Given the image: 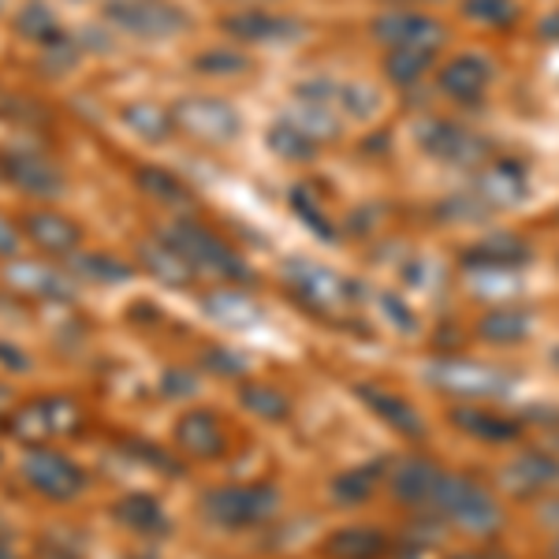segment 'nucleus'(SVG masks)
Segmentation results:
<instances>
[{"label": "nucleus", "mask_w": 559, "mask_h": 559, "mask_svg": "<svg viewBox=\"0 0 559 559\" xmlns=\"http://www.w3.org/2000/svg\"><path fill=\"white\" fill-rule=\"evenodd\" d=\"M83 426V411L68 400V395H45V400H34L15 414L12 429L20 440H31L38 444L45 437H68Z\"/></svg>", "instance_id": "nucleus-6"}, {"label": "nucleus", "mask_w": 559, "mask_h": 559, "mask_svg": "<svg viewBox=\"0 0 559 559\" xmlns=\"http://www.w3.org/2000/svg\"><path fill=\"white\" fill-rule=\"evenodd\" d=\"M205 366H210L213 373H221V377H239L242 373V358H236L231 350H221V347L205 350Z\"/></svg>", "instance_id": "nucleus-41"}, {"label": "nucleus", "mask_w": 559, "mask_h": 559, "mask_svg": "<svg viewBox=\"0 0 559 559\" xmlns=\"http://www.w3.org/2000/svg\"><path fill=\"white\" fill-rule=\"evenodd\" d=\"M205 306H210L213 318L228 321V324H242V321H254V302H247L242 295H231V292H221V295H210L205 299Z\"/></svg>", "instance_id": "nucleus-36"}, {"label": "nucleus", "mask_w": 559, "mask_h": 559, "mask_svg": "<svg viewBox=\"0 0 559 559\" xmlns=\"http://www.w3.org/2000/svg\"><path fill=\"white\" fill-rule=\"evenodd\" d=\"M440 466H432L429 459H407V463L395 471L392 477V492L407 503H429L432 500V489L440 481Z\"/></svg>", "instance_id": "nucleus-22"}, {"label": "nucleus", "mask_w": 559, "mask_h": 559, "mask_svg": "<svg viewBox=\"0 0 559 559\" xmlns=\"http://www.w3.org/2000/svg\"><path fill=\"white\" fill-rule=\"evenodd\" d=\"M373 34L388 45V52H437L444 41L440 23H432L429 15H414V12H392L381 15L373 26Z\"/></svg>", "instance_id": "nucleus-8"}, {"label": "nucleus", "mask_w": 559, "mask_h": 559, "mask_svg": "<svg viewBox=\"0 0 559 559\" xmlns=\"http://www.w3.org/2000/svg\"><path fill=\"white\" fill-rule=\"evenodd\" d=\"M452 421L463 432H471V437L489 440V444H511V440L522 437L519 421L503 418V414H496V411H485V407H459L452 414Z\"/></svg>", "instance_id": "nucleus-20"}, {"label": "nucleus", "mask_w": 559, "mask_h": 559, "mask_svg": "<svg viewBox=\"0 0 559 559\" xmlns=\"http://www.w3.org/2000/svg\"><path fill=\"white\" fill-rule=\"evenodd\" d=\"M194 68L202 75H239V71L250 68V57H242L236 49H210V52H198Z\"/></svg>", "instance_id": "nucleus-35"}, {"label": "nucleus", "mask_w": 559, "mask_h": 559, "mask_svg": "<svg viewBox=\"0 0 559 559\" xmlns=\"http://www.w3.org/2000/svg\"><path fill=\"white\" fill-rule=\"evenodd\" d=\"M112 515L123 522L128 530H134V534H142V537H160V534H168V515H165V508H160L153 496L146 492H131V496H123L120 503L112 508Z\"/></svg>", "instance_id": "nucleus-19"}, {"label": "nucleus", "mask_w": 559, "mask_h": 559, "mask_svg": "<svg viewBox=\"0 0 559 559\" xmlns=\"http://www.w3.org/2000/svg\"><path fill=\"white\" fill-rule=\"evenodd\" d=\"M176 444L183 448L187 455H198V459H213L224 452L228 437H224L221 421L213 418L210 411H191L176 421Z\"/></svg>", "instance_id": "nucleus-16"}, {"label": "nucleus", "mask_w": 559, "mask_h": 559, "mask_svg": "<svg viewBox=\"0 0 559 559\" xmlns=\"http://www.w3.org/2000/svg\"><path fill=\"white\" fill-rule=\"evenodd\" d=\"M477 194L489 198L492 205L519 202V198L526 194V173H522L519 165H511V160H500V165H492L489 173L481 176V183H477Z\"/></svg>", "instance_id": "nucleus-24"}, {"label": "nucleus", "mask_w": 559, "mask_h": 559, "mask_svg": "<svg viewBox=\"0 0 559 559\" xmlns=\"http://www.w3.org/2000/svg\"><path fill=\"white\" fill-rule=\"evenodd\" d=\"M503 481H508L519 496L540 492L559 481V459L556 455H522L508 466Z\"/></svg>", "instance_id": "nucleus-21"}, {"label": "nucleus", "mask_w": 559, "mask_h": 559, "mask_svg": "<svg viewBox=\"0 0 559 559\" xmlns=\"http://www.w3.org/2000/svg\"><path fill=\"white\" fill-rule=\"evenodd\" d=\"M292 205H295V213H299L313 231H321V236H329V224H324V213L318 210V205L310 202V194H306V187H295V191H292Z\"/></svg>", "instance_id": "nucleus-40"}, {"label": "nucleus", "mask_w": 559, "mask_h": 559, "mask_svg": "<svg viewBox=\"0 0 559 559\" xmlns=\"http://www.w3.org/2000/svg\"><path fill=\"white\" fill-rule=\"evenodd\" d=\"M466 15L477 23L500 26V23L515 20V4H511V0H466Z\"/></svg>", "instance_id": "nucleus-39"}, {"label": "nucleus", "mask_w": 559, "mask_h": 559, "mask_svg": "<svg viewBox=\"0 0 559 559\" xmlns=\"http://www.w3.org/2000/svg\"><path fill=\"white\" fill-rule=\"evenodd\" d=\"M173 120L202 142H231L239 134V112L221 97H183L173 108Z\"/></svg>", "instance_id": "nucleus-5"}, {"label": "nucleus", "mask_w": 559, "mask_h": 559, "mask_svg": "<svg viewBox=\"0 0 559 559\" xmlns=\"http://www.w3.org/2000/svg\"><path fill=\"white\" fill-rule=\"evenodd\" d=\"M139 254H142V265H146L150 273L157 276V280H165V284H187V280L194 276V269L187 265V261L179 258L165 239H157V242H142Z\"/></svg>", "instance_id": "nucleus-27"}, {"label": "nucleus", "mask_w": 559, "mask_h": 559, "mask_svg": "<svg viewBox=\"0 0 559 559\" xmlns=\"http://www.w3.org/2000/svg\"><path fill=\"white\" fill-rule=\"evenodd\" d=\"M120 116H123V123H128V128L146 142H165L168 131L176 128L173 112L160 108V105H153V102H131Z\"/></svg>", "instance_id": "nucleus-25"}, {"label": "nucleus", "mask_w": 559, "mask_h": 559, "mask_svg": "<svg viewBox=\"0 0 559 559\" xmlns=\"http://www.w3.org/2000/svg\"><path fill=\"white\" fill-rule=\"evenodd\" d=\"M530 313L522 310H489L477 324V332H481L489 344H519V340H526L530 332Z\"/></svg>", "instance_id": "nucleus-28"}, {"label": "nucleus", "mask_w": 559, "mask_h": 559, "mask_svg": "<svg viewBox=\"0 0 559 559\" xmlns=\"http://www.w3.org/2000/svg\"><path fill=\"white\" fill-rule=\"evenodd\" d=\"M269 150L280 153L284 160H310L313 150H318V139L299 120H276L269 128Z\"/></svg>", "instance_id": "nucleus-26"}, {"label": "nucleus", "mask_w": 559, "mask_h": 559, "mask_svg": "<svg viewBox=\"0 0 559 559\" xmlns=\"http://www.w3.org/2000/svg\"><path fill=\"white\" fill-rule=\"evenodd\" d=\"M23 231L31 236V242H38L41 250H49V254H64V258L75 254V247L83 242V231H79L75 221H68V216H60V213H45V210L26 213Z\"/></svg>", "instance_id": "nucleus-14"}, {"label": "nucleus", "mask_w": 559, "mask_h": 559, "mask_svg": "<svg viewBox=\"0 0 559 559\" xmlns=\"http://www.w3.org/2000/svg\"><path fill=\"white\" fill-rule=\"evenodd\" d=\"M540 34H545L548 41H559V12H552L545 23H540Z\"/></svg>", "instance_id": "nucleus-45"}, {"label": "nucleus", "mask_w": 559, "mask_h": 559, "mask_svg": "<svg viewBox=\"0 0 559 559\" xmlns=\"http://www.w3.org/2000/svg\"><path fill=\"white\" fill-rule=\"evenodd\" d=\"M41 49H45L41 68L49 71V75H64V71L75 68V60H79V45L71 41V38H64V34H60L57 41L41 45Z\"/></svg>", "instance_id": "nucleus-38"}, {"label": "nucleus", "mask_w": 559, "mask_h": 559, "mask_svg": "<svg viewBox=\"0 0 559 559\" xmlns=\"http://www.w3.org/2000/svg\"><path fill=\"white\" fill-rule=\"evenodd\" d=\"M377 489V466H366V471H350L344 477H336L332 481V496H336L340 503H362L369 500Z\"/></svg>", "instance_id": "nucleus-34"}, {"label": "nucleus", "mask_w": 559, "mask_h": 559, "mask_svg": "<svg viewBox=\"0 0 559 559\" xmlns=\"http://www.w3.org/2000/svg\"><path fill=\"white\" fill-rule=\"evenodd\" d=\"M160 388H165V395H187V392H194V377L187 373V369H168L165 373V381H160Z\"/></svg>", "instance_id": "nucleus-42"}, {"label": "nucleus", "mask_w": 559, "mask_h": 559, "mask_svg": "<svg viewBox=\"0 0 559 559\" xmlns=\"http://www.w3.org/2000/svg\"><path fill=\"white\" fill-rule=\"evenodd\" d=\"M134 559H139V556H134Z\"/></svg>", "instance_id": "nucleus-50"}, {"label": "nucleus", "mask_w": 559, "mask_h": 559, "mask_svg": "<svg viewBox=\"0 0 559 559\" xmlns=\"http://www.w3.org/2000/svg\"><path fill=\"white\" fill-rule=\"evenodd\" d=\"M287 287L295 295L313 306V310H336L350 299V284L344 276H336L332 269H321V265H306V261H295L287 269Z\"/></svg>", "instance_id": "nucleus-10"}, {"label": "nucleus", "mask_w": 559, "mask_h": 559, "mask_svg": "<svg viewBox=\"0 0 559 559\" xmlns=\"http://www.w3.org/2000/svg\"><path fill=\"white\" fill-rule=\"evenodd\" d=\"M522 261H526V250L519 242H489L466 254V269H515Z\"/></svg>", "instance_id": "nucleus-33"}, {"label": "nucleus", "mask_w": 559, "mask_h": 559, "mask_svg": "<svg viewBox=\"0 0 559 559\" xmlns=\"http://www.w3.org/2000/svg\"><path fill=\"white\" fill-rule=\"evenodd\" d=\"M0 4H4V0H0Z\"/></svg>", "instance_id": "nucleus-49"}, {"label": "nucleus", "mask_w": 559, "mask_h": 559, "mask_svg": "<svg viewBox=\"0 0 559 559\" xmlns=\"http://www.w3.org/2000/svg\"><path fill=\"white\" fill-rule=\"evenodd\" d=\"M280 508V492L273 485H224V489L205 492L202 511L210 515V522L224 530H247L258 522L273 519V511Z\"/></svg>", "instance_id": "nucleus-3"}, {"label": "nucleus", "mask_w": 559, "mask_h": 559, "mask_svg": "<svg viewBox=\"0 0 559 559\" xmlns=\"http://www.w3.org/2000/svg\"><path fill=\"white\" fill-rule=\"evenodd\" d=\"M432 381L459 395H489L503 388V381L489 366H474V362H440L432 369Z\"/></svg>", "instance_id": "nucleus-18"}, {"label": "nucleus", "mask_w": 559, "mask_h": 559, "mask_svg": "<svg viewBox=\"0 0 559 559\" xmlns=\"http://www.w3.org/2000/svg\"><path fill=\"white\" fill-rule=\"evenodd\" d=\"M489 83H492V64L485 57H474V52H463V57L448 60V64L440 68V90L463 105L481 102Z\"/></svg>", "instance_id": "nucleus-12"}, {"label": "nucleus", "mask_w": 559, "mask_h": 559, "mask_svg": "<svg viewBox=\"0 0 559 559\" xmlns=\"http://www.w3.org/2000/svg\"><path fill=\"white\" fill-rule=\"evenodd\" d=\"M224 34L239 41H265V45H280V41H292L295 34H302V26L295 20H284V15H273V12H236L221 23Z\"/></svg>", "instance_id": "nucleus-13"}, {"label": "nucleus", "mask_w": 559, "mask_h": 559, "mask_svg": "<svg viewBox=\"0 0 559 559\" xmlns=\"http://www.w3.org/2000/svg\"><path fill=\"white\" fill-rule=\"evenodd\" d=\"M23 474L41 496L49 500H75L86 489V477L71 459H64L52 448H31V455L23 459Z\"/></svg>", "instance_id": "nucleus-7"}, {"label": "nucleus", "mask_w": 559, "mask_h": 559, "mask_svg": "<svg viewBox=\"0 0 559 559\" xmlns=\"http://www.w3.org/2000/svg\"><path fill=\"white\" fill-rule=\"evenodd\" d=\"M429 52H388V79L392 83H418L421 71L429 68Z\"/></svg>", "instance_id": "nucleus-37"}, {"label": "nucleus", "mask_w": 559, "mask_h": 559, "mask_svg": "<svg viewBox=\"0 0 559 559\" xmlns=\"http://www.w3.org/2000/svg\"><path fill=\"white\" fill-rule=\"evenodd\" d=\"M381 306H384V318H392L395 321V329H403V332H411L414 329V318L407 310H403V302L400 299H392V295H381Z\"/></svg>", "instance_id": "nucleus-43"}, {"label": "nucleus", "mask_w": 559, "mask_h": 559, "mask_svg": "<svg viewBox=\"0 0 559 559\" xmlns=\"http://www.w3.org/2000/svg\"><path fill=\"white\" fill-rule=\"evenodd\" d=\"M134 183H139L150 198H157V202H168V205L191 202V191H187L173 173H165V168H150V165L139 168V173H134Z\"/></svg>", "instance_id": "nucleus-30"}, {"label": "nucleus", "mask_w": 559, "mask_h": 559, "mask_svg": "<svg viewBox=\"0 0 559 559\" xmlns=\"http://www.w3.org/2000/svg\"><path fill=\"white\" fill-rule=\"evenodd\" d=\"M358 395H362V403L384 421V426H392L395 432H403V437H421V432H426L421 414L414 411L411 400H403V395L388 392V388H373V384H358Z\"/></svg>", "instance_id": "nucleus-15"}, {"label": "nucleus", "mask_w": 559, "mask_h": 559, "mask_svg": "<svg viewBox=\"0 0 559 559\" xmlns=\"http://www.w3.org/2000/svg\"><path fill=\"white\" fill-rule=\"evenodd\" d=\"M421 142H426V150L432 153V157L448 160V165H466V160H477V153L485 150L471 131L455 128V123H444V120L426 123Z\"/></svg>", "instance_id": "nucleus-17"}, {"label": "nucleus", "mask_w": 559, "mask_h": 559, "mask_svg": "<svg viewBox=\"0 0 559 559\" xmlns=\"http://www.w3.org/2000/svg\"><path fill=\"white\" fill-rule=\"evenodd\" d=\"M242 407L265 421H284L292 414V400L269 384H247L242 388Z\"/></svg>", "instance_id": "nucleus-31"}, {"label": "nucleus", "mask_w": 559, "mask_h": 559, "mask_svg": "<svg viewBox=\"0 0 559 559\" xmlns=\"http://www.w3.org/2000/svg\"><path fill=\"white\" fill-rule=\"evenodd\" d=\"M429 503L444 519H452L459 530H471V534H492V530L500 526V508H496V500L481 485L466 481V477L440 474Z\"/></svg>", "instance_id": "nucleus-2"}, {"label": "nucleus", "mask_w": 559, "mask_h": 559, "mask_svg": "<svg viewBox=\"0 0 559 559\" xmlns=\"http://www.w3.org/2000/svg\"><path fill=\"white\" fill-rule=\"evenodd\" d=\"M4 280L23 295H34V299H52V302H71L75 299V284L57 273V269L41 265V261H12L4 269Z\"/></svg>", "instance_id": "nucleus-11"}, {"label": "nucleus", "mask_w": 559, "mask_h": 559, "mask_svg": "<svg viewBox=\"0 0 559 559\" xmlns=\"http://www.w3.org/2000/svg\"><path fill=\"white\" fill-rule=\"evenodd\" d=\"M548 358H552V366H556V369H559V344H556V347H552V355H548Z\"/></svg>", "instance_id": "nucleus-46"}, {"label": "nucleus", "mask_w": 559, "mask_h": 559, "mask_svg": "<svg viewBox=\"0 0 559 559\" xmlns=\"http://www.w3.org/2000/svg\"><path fill=\"white\" fill-rule=\"evenodd\" d=\"M0 559H12V552H4V548H0Z\"/></svg>", "instance_id": "nucleus-47"}, {"label": "nucleus", "mask_w": 559, "mask_h": 559, "mask_svg": "<svg viewBox=\"0 0 559 559\" xmlns=\"http://www.w3.org/2000/svg\"><path fill=\"white\" fill-rule=\"evenodd\" d=\"M15 31L23 34V38H31V41H38V45H49V41H57L60 38V26L57 20H52V12L45 4H26L20 15H15Z\"/></svg>", "instance_id": "nucleus-32"}, {"label": "nucleus", "mask_w": 559, "mask_h": 559, "mask_svg": "<svg viewBox=\"0 0 559 559\" xmlns=\"http://www.w3.org/2000/svg\"><path fill=\"white\" fill-rule=\"evenodd\" d=\"M452 559H481V556H452Z\"/></svg>", "instance_id": "nucleus-48"}, {"label": "nucleus", "mask_w": 559, "mask_h": 559, "mask_svg": "<svg viewBox=\"0 0 559 559\" xmlns=\"http://www.w3.org/2000/svg\"><path fill=\"white\" fill-rule=\"evenodd\" d=\"M160 239L176 250L194 273H210V276H228V280H250V269L236 250L228 247L216 231H210L198 221H176L173 228L160 231Z\"/></svg>", "instance_id": "nucleus-1"}, {"label": "nucleus", "mask_w": 559, "mask_h": 559, "mask_svg": "<svg viewBox=\"0 0 559 559\" xmlns=\"http://www.w3.org/2000/svg\"><path fill=\"white\" fill-rule=\"evenodd\" d=\"M105 20L134 38H173L187 26V15L160 0H108Z\"/></svg>", "instance_id": "nucleus-4"}, {"label": "nucleus", "mask_w": 559, "mask_h": 559, "mask_svg": "<svg viewBox=\"0 0 559 559\" xmlns=\"http://www.w3.org/2000/svg\"><path fill=\"white\" fill-rule=\"evenodd\" d=\"M324 548H329L332 559H381L388 540L369 526H347L340 534H332Z\"/></svg>", "instance_id": "nucleus-23"}, {"label": "nucleus", "mask_w": 559, "mask_h": 559, "mask_svg": "<svg viewBox=\"0 0 559 559\" xmlns=\"http://www.w3.org/2000/svg\"><path fill=\"white\" fill-rule=\"evenodd\" d=\"M20 254V231L12 228V221L0 216V258H15Z\"/></svg>", "instance_id": "nucleus-44"}, {"label": "nucleus", "mask_w": 559, "mask_h": 559, "mask_svg": "<svg viewBox=\"0 0 559 559\" xmlns=\"http://www.w3.org/2000/svg\"><path fill=\"white\" fill-rule=\"evenodd\" d=\"M0 173L8 176V183H15L20 191L34 198L64 194V173H60L49 157H41V153H31V150L0 153Z\"/></svg>", "instance_id": "nucleus-9"}, {"label": "nucleus", "mask_w": 559, "mask_h": 559, "mask_svg": "<svg viewBox=\"0 0 559 559\" xmlns=\"http://www.w3.org/2000/svg\"><path fill=\"white\" fill-rule=\"evenodd\" d=\"M71 273H79L83 280H94V284H128L134 276V269L123 265L120 258H108V254H71Z\"/></svg>", "instance_id": "nucleus-29"}]
</instances>
